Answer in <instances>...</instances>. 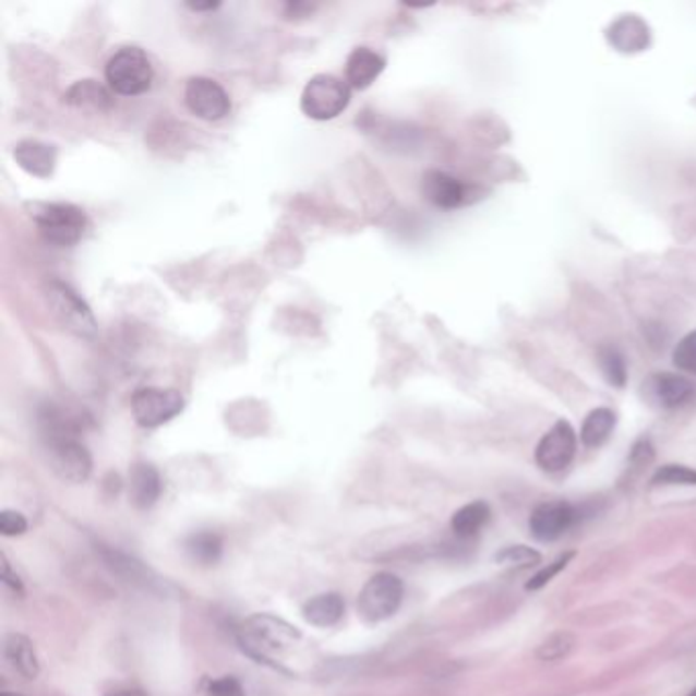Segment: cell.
Wrapping results in <instances>:
<instances>
[{
	"label": "cell",
	"instance_id": "obj_1",
	"mask_svg": "<svg viewBox=\"0 0 696 696\" xmlns=\"http://www.w3.org/2000/svg\"><path fill=\"white\" fill-rule=\"evenodd\" d=\"M239 648L260 664L290 672L288 660L302 644L297 627L274 615H253L245 619L238 629Z\"/></svg>",
	"mask_w": 696,
	"mask_h": 696
},
{
	"label": "cell",
	"instance_id": "obj_2",
	"mask_svg": "<svg viewBox=\"0 0 696 696\" xmlns=\"http://www.w3.org/2000/svg\"><path fill=\"white\" fill-rule=\"evenodd\" d=\"M32 208V219L37 225L39 233L46 241L70 248L79 243L86 229V213L70 203H35Z\"/></svg>",
	"mask_w": 696,
	"mask_h": 696
},
{
	"label": "cell",
	"instance_id": "obj_3",
	"mask_svg": "<svg viewBox=\"0 0 696 696\" xmlns=\"http://www.w3.org/2000/svg\"><path fill=\"white\" fill-rule=\"evenodd\" d=\"M112 93L137 96L147 93L154 82V65L140 48L119 49L105 68Z\"/></svg>",
	"mask_w": 696,
	"mask_h": 696
},
{
	"label": "cell",
	"instance_id": "obj_4",
	"mask_svg": "<svg viewBox=\"0 0 696 696\" xmlns=\"http://www.w3.org/2000/svg\"><path fill=\"white\" fill-rule=\"evenodd\" d=\"M351 91L348 82L333 74H316L307 82L301 95V109L309 119L332 121L348 109Z\"/></svg>",
	"mask_w": 696,
	"mask_h": 696
},
{
	"label": "cell",
	"instance_id": "obj_5",
	"mask_svg": "<svg viewBox=\"0 0 696 696\" xmlns=\"http://www.w3.org/2000/svg\"><path fill=\"white\" fill-rule=\"evenodd\" d=\"M405 597L403 580L391 574L380 572L365 583L360 599H358V613L365 623H380L393 617Z\"/></svg>",
	"mask_w": 696,
	"mask_h": 696
},
{
	"label": "cell",
	"instance_id": "obj_6",
	"mask_svg": "<svg viewBox=\"0 0 696 696\" xmlns=\"http://www.w3.org/2000/svg\"><path fill=\"white\" fill-rule=\"evenodd\" d=\"M49 309L63 329H68L84 339H93L96 335L95 315L91 313L88 304L80 299L79 295L62 283H49L48 286Z\"/></svg>",
	"mask_w": 696,
	"mask_h": 696
},
{
	"label": "cell",
	"instance_id": "obj_7",
	"mask_svg": "<svg viewBox=\"0 0 696 696\" xmlns=\"http://www.w3.org/2000/svg\"><path fill=\"white\" fill-rule=\"evenodd\" d=\"M184 409V396L175 388H140L131 398V411L137 425L145 429L159 428L172 421Z\"/></svg>",
	"mask_w": 696,
	"mask_h": 696
},
{
	"label": "cell",
	"instance_id": "obj_8",
	"mask_svg": "<svg viewBox=\"0 0 696 696\" xmlns=\"http://www.w3.org/2000/svg\"><path fill=\"white\" fill-rule=\"evenodd\" d=\"M49 466L63 482L80 484L93 472V458L79 437H53L46 440Z\"/></svg>",
	"mask_w": 696,
	"mask_h": 696
},
{
	"label": "cell",
	"instance_id": "obj_9",
	"mask_svg": "<svg viewBox=\"0 0 696 696\" xmlns=\"http://www.w3.org/2000/svg\"><path fill=\"white\" fill-rule=\"evenodd\" d=\"M184 100L192 115L203 121H221L231 111V100L219 82L194 76L187 82Z\"/></svg>",
	"mask_w": 696,
	"mask_h": 696
},
{
	"label": "cell",
	"instance_id": "obj_10",
	"mask_svg": "<svg viewBox=\"0 0 696 696\" xmlns=\"http://www.w3.org/2000/svg\"><path fill=\"white\" fill-rule=\"evenodd\" d=\"M576 445L578 440L568 421H557L538 443L536 461L539 468L543 472H562L576 456Z\"/></svg>",
	"mask_w": 696,
	"mask_h": 696
},
{
	"label": "cell",
	"instance_id": "obj_11",
	"mask_svg": "<svg viewBox=\"0 0 696 696\" xmlns=\"http://www.w3.org/2000/svg\"><path fill=\"white\" fill-rule=\"evenodd\" d=\"M576 521V508L566 501H550L533 508L529 519L531 536L541 543L562 538Z\"/></svg>",
	"mask_w": 696,
	"mask_h": 696
},
{
	"label": "cell",
	"instance_id": "obj_12",
	"mask_svg": "<svg viewBox=\"0 0 696 696\" xmlns=\"http://www.w3.org/2000/svg\"><path fill=\"white\" fill-rule=\"evenodd\" d=\"M421 190L431 205L445 211L464 205L468 196V189L459 180L440 170H429L428 175L423 176Z\"/></svg>",
	"mask_w": 696,
	"mask_h": 696
},
{
	"label": "cell",
	"instance_id": "obj_13",
	"mask_svg": "<svg viewBox=\"0 0 696 696\" xmlns=\"http://www.w3.org/2000/svg\"><path fill=\"white\" fill-rule=\"evenodd\" d=\"M384 65V58L374 49L356 48L346 62V82L356 91H365L376 82Z\"/></svg>",
	"mask_w": 696,
	"mask_h": 696
},
{
	"label": "cell",
	"instance_id": "obj_14",
	"mask_svg": "<svg viewBox=\"0 0 696 696\" xmlns=\"http://www.w3.org/2000/svg\"><path fill=\"white\" fill-rule=\"evenodd\" d=\"M648 388L653 398L665 409L684 407L696 396L695 384L691 380L674 376V374H656L649 380Z\"/></svg>",
	"mask_w": 696,
	"mask_h": 696
},
{
	"label": "cell",
	"instance_id": "obj_15",
	"mask_svg": "<svg viewBox=\"0 0 696 696\" xmlns=\"http://www.w3.org/2000/svg\"><path fill=\"white\" fill-rule=\"evenodd\" d=\"M56 147L48 145L44 142H35V140H27V142H21L15 147L16 164L37 178H49L53 175V168H56Z\"/></svg>",
	"mask_w": 696,
	"mask_h": 696
},
{
	"label": "cell",
	"instance_id": "obj_16",
	"mask_svg": "<svg viewBox=\"0 0 696 696\" xmlns=\"http://www.w3.org/2000/svg\"><path fill=\"white\" fill-rule=\"evenodd\" d=\"M131 503L137 508H152L161 494V478L152 464H135L131 470Z\"/></svg>",
	"mask_w": 696,
	"mask_h": 696
},
{
	"label": "cell",
	"instance_id": "obj_17",
	"mask_svg": "<svg viewBox=\"0 0 696 696\" xmlns=\"http://www.w3.org/2000/svg\"><path fill=\"white\" fill-rule=\"evenodd\" d=\"M100 555H103V560L107 562V566H109L117 576H121L125 583H133V585H140L143 586V588H149V590L158 585V578H154V574L145 568L142 562H137V560H133V557H129V555L121 554V552H117V550H112V548H105V545H100Z\"/></svg>",
	"mask_w": 696,
	"mask_h": 696
},
{
	"label": "cell",
	"instance_id": "obj_18",
	"mask_svg": "<svg viewBox=\"0 0 696 696\" xmlns=\"http://www.w3.org/2000/svg\"><path fill=\"white\" fill-rule=\"evenodd\" d=\"M4 658L25 681H35L39 676L37 653L25 635L13 633L4 639Z\"/></svg>",
	"mask_w": 696,
	"mask_h": 696
},
{
	"label": "cell",
	"instance_id": "obj_19",
	"mask_svg": "<svg viewBox=\"0 0 696 696\" xmlns=\"http://www.w3.org/2000/svg\"><path fill=\"white\" fill-rule=\"evenodd\" d=\"M346 613V602L337 592L316 595L302 607V617L315 627H333Z\"/></svg>",
	"mask_w": 696,
	"mask_h": 696
},
{
	"label": "cell",
	"instance_id": "obj_20",
	"mask_svg": "<svg viewBox=\"0 0 696 696\" xmlns=\"http://www.w3.org/2000/svg\"><path fill=\"white\" fill-rule=\"evenodd\" d=\"M63 98L72 107L93 111H107L112 105L111 93L96 80H79Z\"/></svg>",
	"mask_w": 696,
	"mask_h": 696
},
{
	"label": "cell",
	"instance_id": "obj_21",
	"mask_svg": "<svg viewBox=\"0 0 696 696\" xmlns=\"http://www.w3.org/2000/svg\"><path fill=\"white\" fill-rule=\"evenodd\" d=\"M615 423H617L615 412L607 407H599L588 412L580 429V442L585 443L586 447H601L602 443L611 437Z\"/></svg>",
	"mask_w": 696,
	"mask_h": 696
},
{
	"label": "cell",
	"instance_id": "obj_22",
	"mask_svg": "<svg viewBox=\"0 0 696 696\" xmlns=\"http://www.w3.org/2000/svg\"><path fill=\"white\" fill-rule=\"evenodd\" d=\"M491 519V506L484 501H475L461 506L452 517V529L459 538H472Z\"/></svg>",
	"mask_w": 696,
	"mask_h": 696
},
{
	"label": "cell",
	"instance_id": "obj_23",
	"mask_svg": "<svg viewBox=\"0 0 696 696\" xmlns=\"http://www.w3.org/2000/svg\"><path fill=\"white\" fill-rule=\"evenodd\" d=\"M187 552L190 557L203 566H213L219 562L223 554V541L213 531H201L190 536L187 541Z\"/></svg>",
	"mask_w": 696,
	"mask_h": 696
},
{
	"label": "cell",
	"instance_id": "obj_24",
	"mask_svg": "<svg viewBox=\"0 0 696 696\" xmlns=\"http://www.w3.org/2000/svg\"><path fill=\"white\" fill-rule=\"evenodd\" d=\"M599 365L609 384L623 388L627 382V365L623 356L615 348L599 349Z\"/></svg>",
	"mask_w": 696,
	"mask_h": 696
},
{
	"label": "cell",
	"instance_id": "obj_25",
	"mask_svg": "<svg viewBox=\"0 0 696 696\" xmlns=\"http://www.w3.org/2000/svg\"><path fill=\"white\" fill-rule=\"evenodd\" d=\"M651 484H656V487H696V470L681 466V464H668L653 475Z\"/></svg>",
	"mask_w": 696,
	"mask_h": 696
},
{
	"label": "cell",
	"instance_id": "obj_26",
	"mask_svg": "<svg viewBox=\"0 0 696 696\" xmlns=\"http://www.w3.org/2000/svg\"><path fill=\"white\" fill-rule=\"evenodd\" d=\"M576 646V637L568 632L554 633L552 637H548L538 649L539 660L543 662H557L562 658H566L569 651Z\"/></svg>",
	"mask_w": 696,
	"mask_h": 696
},
{
	"label": "cell",
	"instance_id": "obj_27",
	"mask_svg": "<svg viewBox=\"0 0 696 696\" xmlns=\"http://www.w3.org/2000/svg\"><path fill=\"white\" fill-rule=\"evenodd\" d=\"M494 560L499 564H506V566L529 568V566H536V564L541 562V555L536 550L527 548V545H508V548L501 550L499 554L494 555Z\"/></svg>",
	"mask_w": 696,
	"mask_h": 696
},
{
	"label": "cell",
	"instance_id": "obj_28",
	"mask_svg": "<svg viewBox=\"0 0 696 696\" xmlns=\"http://www.w3.org/2000/svg\"><path fill=\"white\" fill-rule=\"evenodd\" d=\"M572 557H574V552H566V554L560 555L552 564H548V566H543V568L539 569L538 574L525 585V588H527V590H539V588H543L548 583H552L555 576L568 566L569 562H572Z\"/></svg>",
	"mask_w": 696,
	"mask_h": 696
},
{
	"label": "cell",
	"instance_id": "obj_29",
	"mask_svg": "<svg viewBox=\"0 0 696 696\" xmlns=\"http://www.w3.org/2000/svg\"><path fill=\"white\" fill-rule=\"evenodd\" d=\"M674 364L684 372L696 374V332L688 333L674 349Z\"/></svg>",
	"mask_w": 696,
	"mask_h": 696
},
{
	"label": "cell",
	"instance_id": "obj_30",
	"mask_svg": "<svg viewBox=\"0 0 696 696\" xmlns=\"http://www.w3.org/2000/svg\"><path fill=\"white\" fill-rule=\"evenodd\" d=\"M27 531V519L19 511H2L0 513V533L4 538H16Z\"/></svg>",
	"mask_w": 696,
	"mask_h": 696
},
{
	"label": "cell",
	"instance_id": "obj_31",
	"mask_svg": "<svg viewBox=\"0 0 696 696\" xmlns=\"http://www.w3.org/2000/svg\"><path fill=\"white\" fill-rule=\"evenodd\" d=\"M206 693L208 696H245L241 682L233 676H223V679L211 682Z\"/></svg>",
	"mask_w": 696,
	"mask_h": 696
},
{
	"label": "cell",
	"instance_id": "obj_32",
	"mask_svg": "<svg viewBox=\"0 0 696 696\" xmlns=\"http://www.w3.org/2000/svg\"><path fill=\"white\" fill-rule=\"evenodd\" d=\"M0 568H2V583L9 588H13L19 595H23V585H21L15 572L11 569V564H9V560H7L4 554H0Z\"/></svg>",
	"mask_w": 696,
	"mask_h": 696
},
{
	"label": "cell",
	"instance_id": "obj_33",
	"mask_svg": "<svg viewBox=\"0 0 696 696\" xmlns=\"http://www.w3.org/2000/svg\"><path fill=\"white\" fill-rule=\"evenodd\" d=\"M313 9H315V7L309 4V2H295V4L290 2V4L286 7V11H288L286 15L290 16V19H292V16H307L309 13H313Z\"/></svg>",
	"mask_w": 696,
	"mask_h": 696
},
{
	"label": "cell",
	"instance_id": "obj_34",
	"mask_svg": "<svg viewBox=\"0 0 696 696\" xmlns=\"http://www.w3.org/2000/svg\"><path fill=\"white\" fill-rule=\"evenodd\" d=\"M107 696H147L143 693L142 688H135V686H115L112 691L107 693Z\"/></svg>",
	"mask_w": 696,
	"mask_h": 696
},
{
	"label": "cell",
	"instance_id": "obj_35",
	"mask_svg": "<svg viewBox=\"0 0 696 696\" xmlns=\"http://www.w3.org/2000/svg\"><path fill=\"white\" fill-rule=\"evenodd\" d=\"M219 7V2H206V4H199V2H189V9L192 11H215Z\"/></svg>",
	"mask_w": 696,
	"mask_h": 696
},
{
	"label": "cell",
	"instance_id": "obj_36",
	"mask_svg": "<svg viewBox=\"0 0 696 696\" xmlns=\"http://www.w3.org/2000/svg\"><path fill=\"white\" fill-rule=\"evenodd\" d=\"M2 696H23V695H19V693H4V695Z\"/></svg>",
	"mask_w": 696,
	"mask_h": 696
},
{
	"label": "cell",
	"instance_id": "obj_37",
	"mask_svg": "<svg viewBox=\"0 0 696 696\" xmlns=\"http://www.w3.org/2000/svg\"><path fill=\"white\" fill-rule=\"evenodd\" d=\"M688 696H696V688H695V691H693V693H691V695H688Z\"/></svg>",
	"mask_w": 696,
	"mask_h": 696
}]
</instances>
